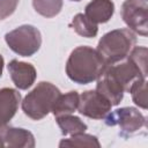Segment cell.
Wrapping results in <instances>:
<instances>
[{
	"label": "cell",
	"mask_w": 148,
	"mask_h": 148,
	"mask_svg": "<svg viewBox=\"0 0 148 148\" xmlns=\"http://www.w3.org/2000/svg\"><path fill=\"white\" fill-rule=\"evenodd\" d=\"M5 40L8 47L21 57L34 56L42 45L40 31L31 25L23 24L5 35Z\"/></svg>",
	"instance_id": "cell-4"
},
{
	"label": "cell",
	"mask_w": 148,
	"mask_h": 148,
	"mask_svg": "<svg viewBox=\"0 0 148 148\" xmlns=\"http://www.w3.org/2000/svg\"><path fill=\"white\" fill-rule=\"evenodd\" d=\"M60 90L51 82H39L22 101V110L25 116L34 120H40L47 116L53 108V104Z\"/></svg>",
	"instance_id": "cell-3"
},
{
	"label": "cell",
	"mask_w": 148,
	"mask_h": 148,
	"mask_svg": "<svg viewBox=\"0 0 148 148\" xmlns=\"http://www.w3.org/2000/svg\"><path fill=\"white\" fill-rule=\"evenodd\" d=\"M71 27L77 35L86 38L95 37L98 32V24L94 23L83 13H79L73 17Z\"/></svg>",
	"instance_id": "cell-16"
},
{
	"label": "cell",
	"mask_w": 148,
	"mask_h": 148,
	"mask_svg": "<svg viewBox=\"0 0 148 148\" xmlns=\"http://www.w3.org/2000/svg\"><path fill=\"white\" fill-rule=\"evenodd\" d=\"M71 1H81V0H71Z\"/></svg>",
	"instance_id": "cell-24"
},
{
	"label": "cell",
	"mask_w": 148,
	"mask_h": 148,
	"mask_svg": "<svg viewBox=\"0 0 148 148\" xmlns=\"http://www.w3.org/2000/svg\"><path fill=\"white\" fill-rule=\"evenodd\" d=\"M21 102V94L13 88L0 89V127L6 126L16 114Z\"/></svg>",
	"instance_id": "cell-11"
},
{
	"label": "cell",
	"mask_w": 148,
	"mask_h": 148,
	"mask_svg": "<svg viewBox=\"0 0 148 148\" xmlns=\"http://www.w3.org/2000/svg\"><path fill=\"white\" fill-rule=\"evenodd\" d=\"M114 13V3L111 0H92L84 8V15L94 23L108 22Z\"/></svg>",
	"instance_id": "cell-13"
},
{
	"label": "cell",
	"mask_w": 148,
	"mask_h": 148,
	"mask_svg": "<svg viewBox=\"0 0 148 148\" xmlns=\"http://www.w3.org/2000/svg\"><path fill=\"white\" fill-rule=\"evenodd\" d=\"M60 147H101V143L95 135L86 134L84 132L77 133L74 135H71L68 139L61 140L59 143Z\"/></svg>",
	"instance_id": "cell-18"
},
{
	"label": "cell",
	"mask_w": 148,
	"mask_h": 148,
	"mask_svg": "<svg viewBox=\"0 0 148 148\" xmlns=\"http://www.w3.org/2000/svg\"><path fill=\"white\" fill-rule=\"evenodd\" d=\"M79 101H80V95L76 91H68L65 95L60 94L56 99L51 112L54 114V117L73 113L74 111L77 110Z\"/></svg>",
	"instance_id": "cell-14"
},
{
	"label": "cell",
	"mask_w": 148,
	"mask_h": 148,
	"mask_svg": "<svg viewBox=\"0 0 148 148\" xmlns=\"http://www.w3.org/2000/svg\"><path fill=\"white\" fill-rule=\"evenodd\" d=\"M111 108L112 104L96 90H87L80 95L77 110L88 118L104 119L111 111Z\"/></svg>",
	"instance_id": "cell-7"
},
{
	"label": "cell",
	"mask_w": 148,
	"mask_h": 148,
	"mask_svg": "<svg viewBox=\"0 0 148 148\" xmlns=\"http://www.w3.org/2000/svg\"><path fill=\"white\" fill-rule=\"evenodd\" d=\"M56 121L64 135H74L87 131V125L79 117L73 116L72 113L57 116Z\"/></svg>",
	"instance_id": "cell-15"
},
{
	"label": "cell",
	"mask_w": 148,
	"mask_h": 148,
	"mask_svg": "<svg viewBox=\"0 0 148 148\" xmlns=\"http://www.w3.org/2000/svg\"><path fill=\"white\" fill-rule=\"evenodd\" d=\"M147 47L136 46L133 47V50L128 54V58L139 67V69L145 75H147Z\"/></svg>",
	"instance_id": "cell-20"
},
{
	"label": "cell",
	"mask_w": 148,
	"mask_h": 148,
	"mask_svg": "<svg viewBox=\"0 0 148 148\" xmlns=\"http://www.w3.org/2000/svg\"><path fill=\"white\" fill-rule=\"evenodd\" d=\"M0 147H3V141H2V136H1V131H0Z\"/></svg>",
	"instance_id": "cell-23"
},
{
	"label": "cell",
	"mask_w": 148,
	"mask_h": 148,
	"mask_svg": "<svg viewBox=\"0 0 148 148\" xmlns=\"http://www.w3.org/2000/svg\"><path fill=\"white\" fill-rule=\"evenodd\" d=\"M147 0H125L121 5V17L130 30L141 36H147Z\"/></svg>",
	"instance_id": "cell-6"
},
{
	"label": "cell",
	"mask_w": 148,
	"mask_h": 148,
	"mask_svg": "<svg viewBox=\"0 0 148 148\" xmlns=\"http://www.w3.org/2000/svg\"><path fill=\"white\" fill-rule=\"evenodd\" d=\"M106 66L97 50L90 46H77L67 59L66 74L75 83L88 84L96 81Z\"/></svg>",
	"instance_id": "cell-1"
},
{
	"label": "cell",
	"mask_w": 148,
	"mask_h": 148,
	"mask_svg": "<svg viewBox=\"0 0 148 148\" xmlns=\"http://www.w3.org/2000/svg\"><path fill=\"white\" fill-rule=\"evenodd\" d=\"M146 79L135 82L128 92H131L133 102L141 109H147V84Z\"/></svg>",
	"instance_id": "cell-19"
},
{
	"label": "cell",
	"mask_w": 148,
	"mask_h": 148,
	"mask_svg": "<svg viewBox=\"0 0 148 148\" xmlns=\"http://www.w3.org/2000/svg\"><path fill=\"white\" fill-rule=\"evenodd\" d=\"M34 9L46 18L54 17L62 8V0H32Z\"/></svg>",
	"instance_id": "cell-17"
},
{
	"label": "cell",
	"mask_w": 148,
	"mask_h": 148,
	"mask_svg": "<svg viewBox=\"0 0 148 148\" xmlns=\"http://www.w3.org/2000/svg\"><path fill=\"white\" fill-rule=\"evenodd\" d=\"M3 147L9 148H34L35 136L28 130L21 127H0Z\"/></svg>",
	"instance_id": "cell-10"
},
{
	"label": "cell",
	"mask_w": 148,
	"mask_h": 148,
	"mask_svg": "<svg viewBox=\"0 0 148 148\" xmlns=\"http://www.w3.org/2000/svg\"><path fill=\"white\" fill-rule=\"evenodd\" d=\"M18 1L20 0H0V20L10 16L15 12Z\"/></svg>",
	"instance_id": "cell-21"
},
{
	"label": "cell",
	"mask_w": 148,
	"mask_h": 148,
	"mask_svg": "<svg viewBox=\"0 0 148 148\" xmlns=\"http://www.w3.org/2000/svg\"><path fill=\"white\" fill-rule=\"evenodd\" d=\"M8 72L15 87L21 90L30 88L37 76V72L34 65L24 61H18L16 59H13L8 64Z\"/></svg>",
	"instance_id": "cell-9"
},
{
	"label": "cell",
	"mask_w": 148,
	"mask_h": 148,
	"mask_svg": "<svg viewBox=\"0 0 148 148\" xmlns=\"http://www.w3.org/2000/svg\"><path fill=\"white\" fill-rule=\"evenodd\" d=\"M135 34L130 29H114L106 32L98 42L97 52L106 65L119 62L128 57L135 46Z\"/></svg>",
	"instance_id": "cell-2"
},
{
	"label": "cell",
	"mask_w": 148,
	"mask_h": 148,
	"mask_svg": "<svg viewBox=\"0 0 148 148\" xmlns=\"http://www.w3.org/2000/svg\"><path fill=\"white\" fill-rule=\"evenodd\" d=\"M3 65H5V61H3V58L2 56L0 54V77L2 75V71H3Z\"/></svg>",
	"instance_id": "cell-22"
},
{
	"label": "cell",
	"mask_w": 148,
	"mask_h": 148,
	"mask_svg": "<svg viewBox=\"0 0 148 148\" xmlns=\"http://www.w3.org/2000/svg\"><path fill=\"white\" fill-rule=\"evenodd\" d=\"M105 72L110 74L124 89V91H130L132 86L141 80H145L147 75H145L139 67L127 57L126 60L119 61L112 65H108Z\"/></svg>",
	"instance_id": "cell-8"
},
{
	"label": "cell",
	"mask_w": 148,
	"mask_h": 148,
	"mask_svg": "<svg viewBox=\"0 0 148 148\" xmlns=\"http://www.w3.org/2000/svg\"><path fill=\"white\" fill-rule=\"evenodd\" d=\"M96 91L103 95L112 105H118L121 102L125 92L123 87L105 71L97 79Z\"/></svg>",
	"instance_id": "cell-12"
},
{
	"label": "cell",
	"mask_w": 148,
	"mask_h": 148,
	"mask_svg": "<svg viewBox=\"0 0 148 148\" xmlns=\"http://www.w3.org/2000/svg\"><path fill=\"white\" fill-rule=\"evenodd\" d=\"M105 124L108 126L118 125L123 135H130L146 126V117L135 108L126 106L109 112L106 114Z\"/></svg>",
	"instance_id": "cell-5"
}]
</instances>
